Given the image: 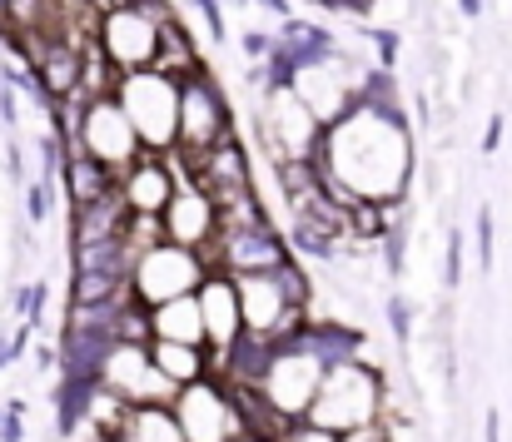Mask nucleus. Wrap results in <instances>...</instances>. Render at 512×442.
Here are the masks:
<instances>
[{
  "mask_svg": "<svg viewBox=\"0 0 512 442\" xmlns=\"http://www.w3.org/2000/svg\"><path fill=\"white\" fill-rule=\"evenodd\" d=\"M378 403H383L378 378L363 373L353 358H339V363L324 368V383H319V393L309 403V423H319V428H329V433L343 438L353 428H368L373 413H378Z\"/></svg>",
  "mask_w": 512,
  "mask_h": 442,
  "instance_id": "f257e3e1",
  "label": "nucleus"
},
{
  "mask_svg": "<svg viewBox=\"0 0 512 442\" xmlns=\"http://www.w3.org/2000/svg\"><path fill=\"white\" fill-rule=\"evenodd\" d=\"M80 149L100 154L105 164H130L140 154V135L125 115V105H115L110 95L85 100V125H80Z\"/></svg>",
  "mask_w": 512,
  "mask_h": 442,
  "instance_id": "f03ea898",
  "label": "nucleus"
},
{
  "mask_svg": "<svg viewBox=\"0 0 512 442\" xmlns=\"http://www.w3.org/2000/svg\"><path fill=\"white\" fill-rule=\"evenodd\" d=\"M458 10H463V20H483V0H458Z\"/></svg>",
  "mask_w": 512,
  "mask_h": 442,
  "instance_id": "9b49d317",
  "label": "nucleus"
},
{
  "mask_svg": "<svg viewBox=\"0 0 512 442\" xmlns=\"http://www.w3.org/2000/svg\"><path fill=\"white\" fill-rule=\"evenodd\" d=\"M135 209H130V194L125 189H110L105 199L95 204H75V249L80 244H105V239H125Z\"/></svg>",
  "mask_w": 512,
  "mask_h": 442,
  "instance_id": "20e7f679",
  "label": "nucleus"
},
{
  "mask_svg": "<svg viewBox=\"0 0 512 442\" xmlns=\"http://www.w3.org/2000/svg\"><path fill=\"white\" fill-rule=\"evenodd\" d=\"M339 442H388V428H378V423H368V428H353V433H343Z\"/></svg>",
  "mask_w": 512,
  "mask_h": 442,
  "instance_id": "1a4fd4ad",
  "label": "nucleus"
},
{
  "mask_svg": "<svg viewBox=\"0 0 512 442\" xmlns=\"http://www.w3.org/2000/svg\"><path fill=\"white\" fill-rule=\"evenodd\" d=\"M125 194H130V209L135 214H165V204L174 199V179H170V169H165V154L160 149H140L130 159Z\"/></svg>",
  "mask_w": 512,
  "mask_h": 442,
  "instance_id": "7ed1b4c3",
  "label": "nucleus"
},
{
  "mask_svg": "<svg viewBox=\"0 0 512 442\" xmlns=\"http://www.w3.org/2000/svg\"><path fill=\"white\" fill-rule=\"evenodd\" d=\"M65 184H70V199L75 204H95V199H105L110 189H120L115 184V164H105L100 154H90V149H70V159H65Z\"/></svg>",
  "mask_w": 512,
  "mask_h": 442,
  "instance_id": "39448f33",
  "label": "nucleus"
},
{
  "mask_svg": "<svg viewBox=\"0 0 512 442\" xmlns=\"http://www.w3.org/2000/svg\"><path fill=\"white\" fill-rule=\"evenodd\" d=\"M503 140V115H493V125H488V140H483V154H493Z\"/></svg>",
  "mask_w": 512,
  "mask_h": 442,
  "instance_id": "9d476101",
  "label": "nucleus"
},
{
  "mask_svg": "<svg viewBox=\"0 0 512 442\" xmlns=\"http://www.w3.org/2000/svg\"><path fill=\"white\" fill-rule=\"evenodd\" d=\"M25 199H30V219L40 224V219L50 214V194H45V184H30V189H25Z\"/></svg>",
  "mask_w": 512,
  "mask_h": 442,
  "instance_id": "6e6552de",
  "label": "nucleus"
},
{
  "mask_svg": "<svg viewBox=\"0 0 512 442\" xmlns=\"http://www.w3.org/2000/svg\"><path fill=\"white\" fill-rule=\"evenodd\" d=\"M478 264L493 269V209L478 214Z\"/></svg>",
  "mask_w": 512,
  "mask_h": 442,
  "instance_id": "423d86ee",
  "label": "nucleus"
},
{
  "mask_svg": "<svg viewBox=\"0 0 512 442\" xmlns=\"http://www.w3.org/2000/svg\"><path fill=\"white\" fill-rule=\"evenodd\" d=\"M0 120L15 125V100H10V95H0Z\"/></svg>",
  "mask_w": 512,
  "mask_h": 442,
  "instance_id": "f8f14e48",
  "label": "nucleus"
},
{
  "mask_svg": "<svg viewBox=\"0 0 512 442\" xmlns=\"http://www.w3.org/2000/svg\"><path fill=\"white\" fill-rule=\"evenodd\" d=\"M458 284H463V239L448 234V289H458Z\"/></svg>",
  "mask_w": 512,
  "mask_h": 442,
  "instance_id": "0eeeda50",
  "label": "nucleus"
}]
</instances>
